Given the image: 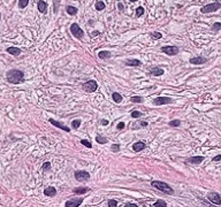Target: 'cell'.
<instances>
[{"label": "cell", "mask_w": 221, "mask_h": 207, "mask_svg": "<svg viewBox=\"0 0 221 207\" xmlns=\"http://www.w3.org/2000/svg\"><path fill=\"white\" fill-rule=\"evenodd\" d=\"M6 51H7V53H9L10 55H14V57H17L21 54V50L19 47H8Z\"/></svg>", "instance_id": "obj_18"}, {"label": "cell", "mask_w": 221, "mask_h": 207, "mask_svg": "<svg viewBox=\"0 0 221 207\" xmlns=\"http://www.w3.org/2000/svg\"><path fill=\"white\" fill-rule=\"evenodd\" d=\"M207 199H209L210 201H212V203H213L214 205H217V206L221 205V197L218 192H210V193L207 195Z\"/></svg>", "instance_id": "obj_9"}, {"label": "cell", "mask_w": 221, "mask_h": 207, "mask_svg": "<svg viewBox=\"0 0 221 207\" xmlns=\"http://www.w3.org/2000/svg\"><path fill=\"white\" fill-rule=\"evenodd\" d=\"M96 141H97V143H99V144H106V143L108 142L105 137H101V136H99V135L96 137Z\"/></svg>", "instance_id": "obj_28"}, {"label": "cell", "mask_w": 221, "mask_h": 207, "mask_svg": "<svg viewBox=\"0 0 221 207\" xmlns=\"http://www.w3.org/2000/svg\"><path fill=\"white\" fill-rule=\"evenodd\" d=\"M127 66H130V67H141L142 66V62L137 59H129L125 61Z\"/></svg>", "instance_id": "obj_14"}, {"label": "cell", "mask_w": 221, "mask_h": 207, "mask_svg": "<svg viewBox=\"0 0 221 207\" xmlns=\"http://www.w3.org/2000/svg\"><path fill=\"white\" fill-rule=\"evenodd\" d=\"M98 57L100 58L101 60H106V59H109L112 57V53L109 51H100L98 53Z\"/></svg>", "instance_id": "obj_20"}, {"label": "cell", "mask_w": 221, "mask_h": 207, "mask_svg": "<svg viewBox=\"0 0 221 207\" xmlns=\"http://www.w3.org/2000/svg\"><path fill=\"white\" fill-rule=\"evenodd\" d=\"M153 207H167V204H166L165 200L159 199V200H157V201L153 204Z\"/></svg>", "instance_id": "obj_25"}, {"label": "cell", "mask_w": 221, "mask_h": 207, "mask_svg": "<svg viewBox=\"0 0 221 207\" xmlns=\"http://www.w3.org/2000/svg\"><path fill=\"white\" fill-rule=\"evenodd\" d=\"M82 88H83V90H84L85 92L91 93V92H96V91H97V89H98V84H97L96 81L90 80V81H88L87 83H84V84L82 85Z\"/></svg>", "instance_id": "obj_5"}, {"label": "cell", "mask_w": 221, "mask_h": 207, "mask_svg": "<svg viewBox=\"0 0 221 207\" xmlns=\"http://www.w3.org/2000/svg\"><path fill=\"white\" fill-rule=\"evenodd\" d=\"M220 160H221V155H220V154H218V155H217V156L213 159V161H217V162H218V161H220Z\"/></svg>", "instance_id": "obj_42"}, {"label": "cell", "mask_w": 221, "mask_h": 207, "mask_svg": "<svg viewBox=\"0 0 221 207\" xmlns=\"http://www.w3.org/2000/svg\"><path fill=\"white\" fill-rule=\"evenodd\" d=\"M46 8H47V3H46L45 1H43V0H40V1L38 2V10H39L40 13H45V12H46Z\"/></svg>", "instance_id": "obj_21"}, {"label": "cell", "mask_w": 221, "mask_h": 207, "mask_svg": "<svg viewBox=\"0 0 221 207\" xmlns=\"http://www.w3.org/2000/svg\"><path fill=\"white\" fill-rule=\"evenodd\" d=\"M150 74L153 75V76H161L165 74V70L162 68H159V67H154V68H151L150 69Z\"/></svg>", "instance_id": "obj_15"}, {"label": "cell", "mask_w": 221, "mask_h": 207, "mask_svg": "<svg viewBox=\"0 0 221 207\" xmlns=\"http://www.w3.org/2000/svg\"><path fill=\"white\" fill-rule=\"evenodd\" d=\"M125 207H137V205L136 204H131V203H128V204H126V206Z\"/></svg>", "instance_id": "obj_43"}, {"label": "cell", "mask_w": 221, "mask_h": 207, "mask_svg": "<svg viewBox=\"0 0 221 207\" xmlns=\"http://www.w3.org/2000/svg\"><path fill=\"white\" fill-rule=\"evenodd\" d=\"M97 35H99V31H95V32L92 33V36H97Z\"/></svg>", "instance_id": "obj_46"}, {"label": "cell", "mask_w": 221, "mask_h": 207, "mask_svg": "<svg viewBox=\"0 0 221 207\" xmlns=\"http://www.w3.org/2000/svg\"><path fill=\"white\" fill-rule=\"evenodd\" d=\"M101 124H103V125H107V124H108V121H107V120H103V121H101Z\"/></svg>", "instance_id": "obj_44"}, {"label": "cell", "mask_w": 221, "mask_h": 207, "mask_svg": "<svg viewBox=\"0 0 221 207\" xmlns=\"http://www.w3.org/2000/svg\"><path fill=\"white\" fill-rule=\"evenodd\" d=\"M143 114L141 113V112H138V111H132V113H131V118H141Z\"/></svg>", "instance_id": "obj_33"}, {"label": "cell", "mask_w": 221, "mask_h": 207, "mask_svg": "<svg viewBox=\"0 0 221 207\" xmlns=\"http://www.w3.org/2000/svg\"><path fill=\"white\" fill-rule=\"evenodd\" d=\"M75 178L78 182H85V181L90 179V174L85 170H77V172H75Z\"/></svg>", "instance_id": "obj_8"}, {"label": "cell", "mask_w": 221, "mask_h": 207, "mask_svg": "<svg viewBox=\"0 0 221 207\" xmlns=\"http://www.w3.org/2000/svg\"><path fill=\"white\" fill-rule=\"evenodd\" d=\"M116 206H118V201L116 200H113V199L108 200V207H116Z\"/></svg>", "instance_id": "obj_38"}, {"label": "cell", "mask_w": 221, "mask_h": 207, "mask_svg": "<svg viewBox=\"0 0 221 207\" xmlns=\"http://www.w3.org/2000/svg\"><path fill=\"white\" fill-rule=\"evenodd\" d=\"M220 8H221V2L220 1H214V2H212V3H209V5L204 6V7H202L200 12H202L203 14H207V13L217 12V10H218V9H220Z\"/></svg>", "instance_id": "obj_3"}, {"label": "cell", "mask_w": 221, "mask_h": 207, "mask_svg": "<svg viewBox=\"0 0 221 207\" xmlns=\"http://www.w3.org/2000/svg\"><path fill=\"white\" fill-rule=\"evenodd\" d=\"M221 29V23L220 22H215L214 24H213V30L217 32V31H219Z\"/></svg>", "instance_id": "obj_37"}, {"label": "cell", "mask_w": 221, "mask_h": 207, "mask_svg": "<svg viewBox=\"0 0 221 207\" xmlns=\"http://www.w3.org/2000/svg\"><path fill=\"white\" fill-rule=\"evenodd\" d=\"M111 151L114 152V153H118V152L120 151V145H119V144H113V145L111 146Z\"/></svg>", "instance_id": "obj_34"}, {"label": "cell", "mask_w": 221, "mask_h": 207, "mask_svg": "<svg viewBox=\"0 0 221 207\" xmlns=\"http://www.w3.org/2000/svg\"><path fill=\"white\" fill-rule=\"evenodd\" d=\"M151 185H152L153 188H156L157 190H159V191L163 192V193H167V195H173V193H174V190H173L167 183H165V182L153 181V182L151 183Z\"/></svg>", "instance_id": "obj_2"}, {"label": "cell", "mask_w": 221, "mask_h": 207, "mask_svg": "<svg viewBox=\"0 0 221 207\" xmlns=\"http://www.w3.org/2000/svg\"><path fill=\"white\" fill-rule=\"evenodd\" d=\"M144 14V8L143 7H137L136 8V15L137 16H142Z\"/></svg>", "instance_id": "obj_35"}, {"label": "cell", "mask_w": 221, "mask_h": 207, "mask_svg": "<svg viewBox=\"0 0 221 207\" xmlns=\"http://www.w3.org/2000/svg\"><path fill=\"white\" fill-rule=\"evenodd\" d=\"M130 1H131V2H135V1H137V0H130Z\"/></svg>", "instance_id": "obj_47"}, {"label": "cell", "mask_w": 221, "mask_h": 207, "mask_svg": "<svg viewBox=\"0 0 221 207\" xmlns=\"http://www.w3.org/2000/svg\"><path fill=\"white\" fill-rule=\"evenodd\" d=\"M130 101L135 102V104H141V102H143V98L139 97V96H134V97L130 98Z\"/></svg>", "instance_id": "obj_24"}, {"label": "cell", "mask_w": 221, "mask_h": 207, "mask_svg": "<svg viewBox=\"0 0 221 207\" xmlns=\"http://www.w3.org/2000/svg\"><path fill=\"white\" fill-rule=\"evenodd\" d=\"M81 144H82V145H84L85 147H88V148L92 147V144H91L89 141H87V139H82V141H81Z\"/></svg>", "instance_id": "obj_31"}, {"label": "cell", "mask_w": 221, "mask_h": 207, "mask_svg": "<svg viewBox=\"0 0 221 207\" xmlns=\"http://www.w3.org/2000/svg\"><path fill=\"white\" fill-rule=\"evenodd\" d=\"M162 53H165V54H167V55H169V57H174V55H176L177 53H179V47H176V46H163V47H161V50H160Z\"/></svg>", "instance_id": "obj_6"}, {"label": "cell", "mask_w": 221, "mask_h": 207, "mask_svg": "<svg viewBox=\"0 0 221 207\" xmlns=\"http://www.w3.org/2000/svg\"><path fill=\"white\" fill-rule=\"evenodd\" d=\"M50 168H51V163L47 161V162H44V165H43V169L44 170H50Z\"/></svg>", "instance_id": "obj_39"}, {"label": "cell", "mask_w": 221, "mask_h": 207, "mask_svg": "<svg viewBox=\"0 0 221 207\" xmlns=\"http://www.w3.org/2000/svg\"><path fill=\"white\" fill-rule=\"evenodd\" d=\"M70 32H71V35H73L76 39H78V40H82L83 37H84V31L80 28V26H78L77 23H73V24L70 26Z\"/></svg>", "instance_id": "obj_4"}, {"label": "cell", "mask_w": 221, "mask_h": 207, "mask_svg": "<svg viewBox=\"0 0 221 207\" xmlns=\"http://www.w3.org/2000/svg\"><path fill=\"white\" fill-rule=\"evenodd\" d=\"M44 195L47 196V197H53V196L57 195V190H55V188H53V186H47V188L44 190Z\"/></svg>", "instance_id": "obj_17"}, {"label": "cell", "mask_w": 221, "mask_h": 207, "mask_svg": "<svg viewBox=\"0 0 221 207\" xmlns=\"http://www.w3.org/2000/svg\"><path fill=\"white\" fill-rule=\"evenodd\" d=\"M88 191H90V188H87V186H80V188H76V189H74L73 190V192L74 193H76V195H83V193H87Z\"/></svg>", "instance_id": "obj_19"}, {"label": "cell", "mask_w": 221, "mask_h": 207, "mask_svg": "<svg viewBox=\"0 0 221 207\" xmlns=\"http://www.w3.org/2000/svg\"><path fill=\"white\" fill-rule=\"evenodd\" d=\"M83 203V198H73L66 201V207H78Z\"/></svg>", "instance_id": "obj_10"}, {"label": "cell", "mask_w": 221, "mask_h": 207, "mask_svg": "<svg viewBox=\"0 0 221 207\" xmlns=\"http://www.w3.org/2000/svg\"><path fill=\"white\" fill-rule=\"evenodd\" d=\"M48 122H50L51 124H53L54 127H57V128H59V129H61V130H64L66 132H70V129H69L67 125L62 124L61 122H58V121H55V120H53V118H50Z\"/></svg>", "instance_id": "obj_11"}, {"label": "cell", "mask_w": 221, "mask_h": 207, "mask_svg": "<svg viewBox=\"0 0 221 207\" xmlns=\"http://www.w3.org/2000/svg\"><path fill=\"white\" fill-rule=\"evenodd\" d=\"M66 12H67L69 15H75V14L77 13V8L74 7V6H68L67 9H66Z\"/></svg>", "instance_id": "obj_23"}, {"label": "cell", "mask_w": 221, "mask_h": 207, "mask_svg": "<svg viewBox=\"0 0 221 207\" xmlns=\"http://www.w3.org/2000/svg\"><path fill=\"white\" fill-rule=\"evenodd\" d=\"M6 80L12 84H20L24 82V74L19 69H10L6 74Z\"/></svg>", "instance_id": "obj_1"}, {"label": "cell", "mask_w": 221, "mask_h": 207, "mask_svg": "<svg viewBox=\"0 0 221 207\" xmlns=\"http://www.w3.org/2000/svg\"><path fill=\"white\" fill-rule=\"evenodd\" d=\"M141 127H148V122H141Z\"/></svg>", "instance_id": "obj_45"}, {"label": "cell", "mask_w": 221, "mask_h": 207, "mask_svg": "<svg viewBox=\"0 0 221 207\" xmlns=\"http://www.w3.org/2000/svg\"><path fill=\"white\" fill-rule=\"evenodd\" d=\"M96 9L97 10H103V9H105V3L103 2V1H97L96 2Z\"/></svg>", "instance_id": "obj_26"}, {"label": "cell", "mask_w": 221, "mask_h": 207, "mask_svg": "<svg viewBox=\"0 0 221 207\" xmlns=\"http://www.w3.org/2000/svg\"><path fill=\"white\" fill-rule=\"evenodd\" d=\"M200 204H202V205H203L204 207H217V205H213L212 203L210 204V203H209L206 199H200Z\"/></svg>", "instance_id": "obj_27"}, {"label": "cell", "mask_w": 221, "mask_h": 207, "mask_svg": "<svg viewBox=\"0 0 221 207\" xmlns=\"http://www.w3.org/2000/svg\"><path fill=\"white\" fill-rule=\"evenodd\" d=\"M0 20H1V14H0Z\"/></svg>", "instance_id": "obj_48"}, {"label": "cell", "mask_w": 221, "mask_h": 207, "mask_svg": "<svg viewBox=\"0 0 221 207\" xmlns=\"http://www.w3.org/2000/svg\"><path fill=\"white\" fill-rule=\"evenodd\" d=\"M145 147H146V145H145L144 142H137V143H135V144L132 145V150H134L135 152H141V151H143Z\"/></svg>", "instance_id": "obj_16"}, {"label": "cell", "mask_w": 221, "mask_h": 207, "mask_svg": "<svg viewBox=\"0 0 221 207\" xmlns=\"http://www.w3.org/2000/svg\"><path fill=\"white\" fill-rule=\"evenodd\" d=\"M151 37H152L153 39H160V38L162 37V35H161L160 32H151Z\"/></svg>", "instance_id": "obj_36"}, {"label": "cell", "mask_w": 221, "mask_h": 207, "mask_svg": "<svg viewBox=\"0 0 221 207\" xmlns=\"http://www.w3.org/2000/svg\"><path fill=\"white\" fill-rule=\"evenodd\" d=\"M116 128H118L119 130H122V129L125 128V123H123V122H120V123L116 125Z\"/></svg>", "instance_id": "obj_40"}, {"label": "cell", "mask_w": 221, "mask_h": 207, "mask_svg": "<svg viewBox=\"0 0 221 207\" xmlns=\"http://www.w3.org/2000/svg\"><path fill=\"white\" fill-rule=\"evenodd\" d=\"M189 62L191 64H203V63H206L207 59L204 58L203 55H198V57H195V58H191L189 60Z\"/></svg>", "instance_id": "obj_12"}, {"label": "cell", "mask_w": 221, "mask_h": 207, "mask_svg": "<svg viewBox=\"0 0 221 207\" xmlns=\"http://www.w3.org/2000/svg\"><path fill=\"white\" fill-rule=\"evenodd\" d=\"M204 156H202V155H198V156H191L189 158L188 160H187V162H189V163H192V165H200L203 161H204Z\"/></svg>", "instance_id": "obj_13"}, {"label": "cell", "mask_w": 221, "mask_h": 207, "mask_svg": "<svg viewBox=\"0 0 221 207\" xmlns=\"http://www.w3.org/2000/svg\"><path fill=\"white\" fill-rule=\"evenodd\" d=\"M29 3V0H19V6L20 8H26Z\"/></svg>", "instance_id": "obj_30"}, {"label": "cell", "mask_w": 221, "mask_h": 207, "mask_svg": "<svg viewBox=\"0 0 221 207\" xmlns=\"http://www.w3.org/2000/svg\"><path fill=\"white\" fill-rule=\"evenodd\" d=\"M169 125L170 127H179V125H181V121L180 120H173L169 122Z\"/></svg>", "instance_id": "obj_32"}, {"label": "cell", "mask_w": 221, "mask_h": 207, "mask_svg": "<svg viewBox=\"0 0 221 207\" xmlns=\"http://www.w3.org/2000/svg\"><path fill=\"white\" fill-rule=\"evenodd\" d=\"M80 125H81V120H74V121L71 122V127H73L74 129H78Z\"/></svg>", "instance_id": "obj_29"}, {"label": "cell", "mask_w": 221, "mask_h": 207, "mask_svg": "<svg viewBox=\"0 0 221 207\" xmlns=\"http://www.w3.org/2000/svg\"><path fill=\"white\" fill-rule=\"evenodd\" d=\"M118 8H119V10H123V3L118 2Z\"/></svg>", "instance_id": "obj_41"}, {"label": "cell", "mask_w": 221, "mask_h": 207, "mask_svg": "<svg viewBox=\"0 0 221 207\" xmlns=\"http://www.w3.org/2000/svg\"><path fill=\"white\" fill-rule=\"evenodd\" d=\"M153 104L157 106H162V105H169L173 104V99L169 97H157L153 99Z\"/></svg>", "instance_id": "obj_7"}, {"label": "cell", "mask_w": 221, "mask_h": 207, "mask_svg": "<svg viewBox=\"0 0 221 207\" xmlns=\"http://www.w3.org/2000/svg\"><path fill=\"white\" fill-rule=\"evenodd\" d=\"M112 98H113V100L115 101V102H121L122 101V96L119 93V92H113L112 93Z\"/></svg>", "instance_id": "obj_22"}]
</instances>
